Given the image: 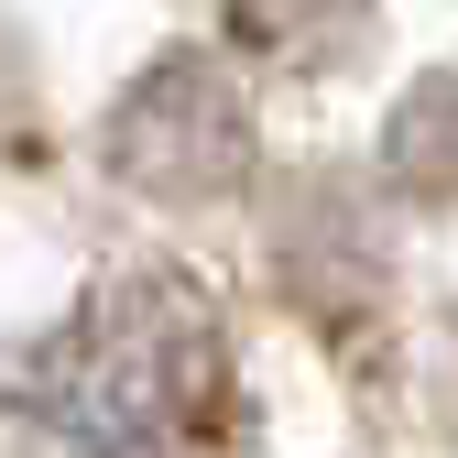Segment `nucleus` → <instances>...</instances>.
Wrapping results in <instances>:
<instances>
[{
  "label": "nucleus",
  "mask_w": 458,
  "mask_h": 458,
  "mask_svg": "<svg viewBox=\"0 0 458 458\" xmlns=\"http://www.w3.org/2000/svg\"><path fill=\"white\" fill-rule=\"evenodd\" d=\"M393 175H404L415 197H458V66L415 77V98L393 109Z\"/></svg>",
  "instance_id": "20e7f679"
},
{
  "label": "nucleus",
  "mask_w": 458,
  "mask_h": 458,
  "mask_svg": "<svg viewBox=\"0 0 458 458\" xmlns=\"http://www.w3.org/2000/svg\"><path fill=\"white\" fill-rule=\"evenodd\" d=\"M208 404H218V327L175 273H131L88 295L22 371V426L44 458H186Z\"/></svg>",
  "instance_id": "f257e3e1"
},
{
  "label": "nucleus",
  "mask_w": 458,
  "mask_h": 458,
  "mask_svg": "<svg viewBox=\"0 0 458 458\" xmlns=\"http://www.w3.org/2000/svg\"><path fill=\"white\" fill-rule=\"evenodd\" d=\"M371 22V0H229V33H241L262 66H327L350 55Z\"/></svg>",
  "instance_id": "7ed1b4c3"
},
{
  "label": "nucleus",
  "mask_w": 458,
  "mask_h": 458,
  "mask_svg": "<svg viewBox=\"0 0 458 458\" xmlns=\"http://www.w3.org/2000/svg\"><path fill=\"white\" fill-rule=\"evenodd\" d=\"M109 175L142 197H175V208L229 197L251 175V109L218 55H164L131 77V98L109 109Z\"/></svg>",
  "instance_id": "f03ea898"
}]
</instances>
